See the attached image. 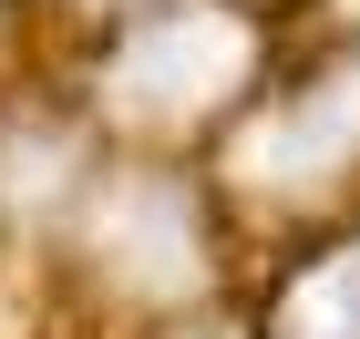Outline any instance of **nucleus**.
<instances>
[{"label": "nucleus", "instance_id": "nucleus-1", "mask_svg": "<svg viewBox=\"0 0 360 339\" xmlns=\"http://www.w3.org/2000/svg\"><path fill=\"white\" fill-rule=\"evenodd\" d=\"M226 72H237V31L195 11V21L144 31L134 52H124V72H113V83H124V103H144V113H175V103H195L206 83H226Z\"/></svg>", "mask_w": 360, "mask_h": 339}, {"label": "nucleus", "instance_id": "nucleus-2", "mask_svg": "<svg viewBox=\"0 0 360 339\" xmlns=\"http://www.w3.org/2000/svg\"><path fill=\"white\" fill-rule=\"evenodd\" d=\"M278 339H360V247L319 257V267L288 288V309H278Z\"/></svg>", "mask_w": 360, "mask_h": 339}]
</instances>
